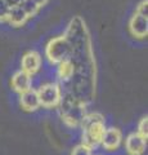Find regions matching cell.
<instances>
[{
  "label": "cell",
  "mask_w": 148,
  "mask_h": 155,
  "mask_svg": "<svg viewBox=\"0 0 148 155\" xmlns=\"http://www.w3.org/2000/svg\"><path fill=\"white\" fill-rule=\"evenodd\" d=\"M83 129V134H81V140H83L84 145H87L88 147L94 149L99 146L102 143V138L106 130V124L104 122H95L93 124H88L81 127Z\"/></svg>",
  "instance_id": "cell-3"
},
{
  "label": "cell",
  "mask_w": 148,
  "mask_h": 155,
  "mask_svg": "<svg viewBox=\"0 0 148 155\" xmlns=\"http://www.w3.org/2000/svg\"><path fill=\"white\" fill-rule=\"evenodd\" d=\"M121 141H122L121 130L111 127V128H106V130H104L101 145L107 151H115V150H117L118 146L121 145Z\"/></svg>",
  "instance_id": "cell-5"
},
{
  "label": "cell",
  "mask_w": 148,
  "mask_h": 155,
  "mask_svg": "<svg viewBox=\"0 0 148 155\" xmlns=\"http://www.w3.org/2000/svg\"><path fill=\"white\" fill-rule=\"evenodd\" d=\"M4 2H5L7 4L9 7H17V5H20V4L22 3V0H4Z\"/></svg>",
  "instance_id": "cell-17"
},
{
  "label": "cell",
  "mask_w": 148,
  "mask_h": 155,
  "mask_svg": "<svg viewBox=\"0 0 148 155\" xmlns=\"http://www.w3.org/2000/svg\"><path fill=\"white\" fill-rule=\"evenodd\" d=\"M22 71H25L28 75H35L41 67V57L37 52L31 51L27 52L22 57Z\"/></svg>",
  "instance_id": "cell-6"
},
{
  "label": "cell",
  "mask_w": 148,
  "mask_h": 155,
  "mask_svg": "<svg viewBox=\"0 0 148 155\" xmlns=\"http://www.w3.org/2000/svg\"><path fill=\"white\" fill-rule=\"evenodd\" d=\"M9 11H11V7H9L4 0H0V22L7 21Z\"/></svg>",
  "instance_id": "cell-15"
},
{
  "label": "cell",
  "mask_w": 148,
  "mask_h": 155,
  "mask_svg": "<svg viewBox=\"0 0 148 155\" xmlns=\"http://www.w3.org/2000/svg\"><path fill=\"white\" fill-rule=\"evenodd\" d=\"M72 52H74L72 47L70 45V43L65 36H58V38L52 39L45 48V54L50 64H57V65L65 60H70V56Z\"/></svg>",
  "instance_id": "cell-1"
},
{
  "label": "cell",
  "mask_w": 148,
  "mask_h": 155,
  "mask_svg": "<svg viewBox=\"0 0 148 155\" xmlns=\"http://www.w3.org/2000/svg\"><path fill=\"white\" fill-rule=\"evenodd\" d=\"M27 18H28V16L25 13V11H23L20 5H17V7H12L11 8L7 21L14 27H20L22 25H25Z\"/></svg>",
  "instance_id": "cell-10"
},
{
  "label": "cell",
  "mask_w": 148,
  "mask_h": 155,
  "mask_svg": "<svg viewBox=\"0 0 148 155\" xmlns=\"http://www.w3.org/2000/svg\"><path fill=\"white\" fill-rule=\"evenodd\" d=\"M20 7L25 11V13L27 14L28 17H32L39 12L40 7L34 2V0H22V3L20 4Z\"/></svg>",
  "instance_id": "cell-12"
},
{
  "label": "cell",
  "mask_w": 148,
  "mask_h": 155,
  "mask_svg": "<svg viewBox=\"0 0 148 155\" xmlns=\"http://www.w3.org/2000/svg\"><path fill=\"white\" fill-rule=\"evenodd\" d=\"M147 13H148V2L147 0H143L137 8V14H140V16H143V17H147Z\"/></svg>",
  "instance_id": "cell-16"
},
{
  "label": "cell",
  "mask_w": 148,
  "mask_h": 155,
  "mask_svg": "<svg viewBox=\"0 0 148 155\" xmlns=\"http://www.w3.org/2000/svg\"><path fill=\"white\" fill-rule=\"evenodd\" d=\"M70 155H93V154H92V149L90 147H88L84 143H80V145H76L72 149Z\"/></svg>",
  "instance_id": "cell-13"
},
{
  "label": "cell",
  "mask_w": 148,
  "mask_h": 155,
  "mask_svg": "<svg viewBox=\"0 0 148 155\" xmlns=\"http://www.w3.org/2000/svg\"><path fill=\"white\" fill-rule=\"evenodd\" d=\"M75 72V65L72 64L71 60H65L58 64V67H57V75H58L59 80L66 83L71 78L74 76Z\"/></svg>",
  "instance_id": "cell-11"
},
{
  "label": "cell",
  "mask_w": 148,
  "mask_h": 155,
  "mask_svg": "<svg viewBox=\"0 0 148 155\" xmlns=\"http://www.w3.org/2000/svg\"><path fill=\"white\" fill-rule=\"evenodd\" d=\"M129 28H130V32L135 38L147 36V34H148V18L135 13L130 19Z\"/></svg>",
  "instance_id": "cell-8"
},
{
  "label": "cell",
  "mask_w": 148,
  "mask_h": 155,
  "mask_svg": "<svg viewBox=\"0 0 148 155\" xmlns=\"http://www.w3.org/2000/svg\"><path fill=\"white\" fill-rule=\"evenodd\" d=\"M20 104L23 110L26 111H36L40 107V101L36 89H30L25 93L20 94Z\"/></svg>",
  "instance_id": "cell-9"
},
{
  "label": "cell",
  "mask_w": 148,
  "mask_h": 155,
  "mask_svg": "<svg viewBox=\"0 0 148 155\" xmlns=\"http://www.w3.org/2000/svg\"><path fill=\"white\" fill-rule=\"evenodd\" d=\"M34 2H35L39 7H43V5H45V4H46L48 0H34Z\"/></svg>",
  "instance_id": "cell-18"
},
{
  "label": "cell",
  "mask_w": 148,
  "mask_h": 155,
  "mask_svg": "<svg viewBox=\"0 0 148 155\" xmlns=\"http://www.w3.org/2000/svg\"><path fill=\"white\" fill-rule=\"evenodd\" d=\"M147 140L137 132L130 133L125 140V150L129 155H142L146 151Z\"/></svg>",
  "instance_id": "cell-4"
},
{
  "label": "cell",
  "mask_w": 148,
  "mask_h": 155,
  "mask_svg": "<svg viewBox=\"0 0 148 155\" xmlns=\"http://www.w3.org/2000/svg\"><path fill=\"white\" fill-rule=\"evenodd\" d=\"M138 134H140L143 138L147 140V136H148V118L144 116V118L140 119L139 124H138V130H137Z\"/></svg>",
  "instance_id": "cell-14"
},
{
  "label": "cell",
  "mask_w": 148,
  "mask_h": 155,
  "mask_svg": "<svg viewBox=\"0 0 148 155\" xmlns=\"http://www.w3.org/2000/svg\"><path fill=\"white\" fill-rule=\"evenodd\" d=\"M12 88L20 94L32 89V76L22 70L17 71L12 76Z\"/></svg>",
  "instance_id": "cell-7"
},
{
  "label": "cell",
  "mask_w": 148,
  "mask_h": 155,
  "mask_svg": "<svg viewBox=\"0 0 148 155\" xmlns=\"http://www.w3.org/2000/svg\"><path fill=\"white\" fill-rule=\"evenodd\" d=\"M36 92H37V96H39L40 106H43V107L53 109L59 106L62 100V92L58 84L55 83L41 84Z\"/></svg>",
  "instance_id": "cell-2"
}]
</instances>
